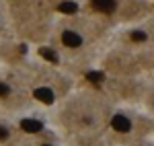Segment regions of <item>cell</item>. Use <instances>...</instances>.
Segmentation results:
<instances>
[{
	"mask_svg": "<svg viewBox=\"0 0 154 146\" xmlns=\"http://www.w3.org/2000/svg\"><path fill=\"white\" fill-rule=\"evenodd\" d=\"M111 126H113V130H117V132H130L131 130V122L128 117H123V115H113Z\"/></svg>",
	"mask_w": 154,
	"mask_h": 146,
	"instance_id": "obj_1",
	"label": "cell"
},
{
	"mask_svg": "<svg viewBox=\"0 0 154 146\" xmlns=\"http://www.w3.org/2000/svg\"><path fill=\"white\" fill-rule=\"evenodd\" d=\"M62 41H64V45H68V48H78V45H82V37L78 35V33H74V31H66V33L62 35Z\"/></svg>",
	"mask_w": 154,
	"mask_h": 146,
	"instance_id": "obj_2",
	"label": "cell"
},
{
	"mask_svg": "<svg viewBox=\"0 0 154 146\" xmlns=\"http://www.w3.org/2000/svg\"><path fill=\"white\" fill-rule=\"evenodd\" d=\"M93 8L101 12H113L115 11V0H93Z\"/></svg>",
	"mask_w": 154,
	"mask_h": 146,
	"instance_id": "obj_3",
	"label": "cell"
},
{
	"mask_svg": "<svg viewBox=\"0 0 154 146\" xmlns=\"http://www.w3.org/2000/svg\"><path fill=\"white\" fill-rule=\"evenodd\" d=\"M35 99H39L41 103H54V93H51V89L39 86L35 89Z\"/></svg>",
	"mask_w": 154,
	"mask_h": 146,
	"instance_id": "obj_4",
	"label": "cell"
},
{
	"mask_svg": "<svg viewBox=\"0 0 154 146\" xmlns=\"http://www.w3.org/2000/svg\"><path fill=\"white\" fill-rule=\"evenodd\" d=\"M21 128H23L25 132H33L35 134V132H41L43 126H41V122H37V120H23L21 122Z\"/></svg>",
	"mask_w": 154,
	"mask_h": 146,
	"instance_id": "obj_5",
	"label": "cell"
},
{
	"mask_svg": "<svg viewBox=\"0 0 154 146\" xmlns=\"http://www.w3.org/2000/svg\"><path fill=\"white\" fill-rule=\"evenodd\" d=\"M86 80L93 85H101L105 80V76H103V72H86Z\"/></svg>",
	"mask_w": 154,
	"mask_h": 146,
	"instance_id": "obj_6",
	"label": "cell"
},
{
	"mask_svg": "<svg viewBox=\"0 0 154 146\" xmlns=\"http://www.w3.org/2000/svg\"><path fill=\"white\" fill-rule=\"evenodd\" d=\"M39 54L45 58V60H49V62H58V56L54 54V49H49V48H41L39 49Z\"/></svg>",
	"mask_w": 154,
	"mask_h": 146,
	"instance_id": "obj_7",
	"label": "cell"
},
{
	"mask_svg": "<svg viewBox=\"0 0 154 146\" xmlns=\"http://www.w3.org/2000/svg\"><path fill=\"white\" fill-rule=\"evenodd\" d=\"M60 11L62 12H76L78 11V4L76 2H62L60 4Z\"/></svg>",
	"mask_w": 154,
	"mask_h": 146,
	"instance_id": "obj_8",
	"label": "cell"
},
{
	"mask_svg": "<svg viewBox=\"0 0 154 146\" xmlns=\"http://www.w3.org/2000/svg\"><path fill=\"white\" fill-rule=\"evenodd\" d=\"M131 39H134V41H144V39H146V33H144V31H134V33H131Z\"/></svg>",
	"mask_w": 154,
	"mask_h": 146,
	"instance_id": "obj_9",
	"label": "cell"
},
{
	"mask_svg": "<svg viewBox=\"0 0 154 146\" xmlns=\"http://www.w3.org/2000/svg\"><path fill=\"white\" fill-rule=\"evenodd\" d=\"M6 95H8V86L0 85V97H6Z\"/></svg>",
	"mask_w": 154,
	"mask_h": 146,
	"instance_id": "obj_10",
	"label": "cell"
},
{
	"mask_svg": "<svg viewBox=\"0 0 154 146\" xmlns=\"http://www.w3.org/2000/svg\"><path fill=\"white\" fill-rule=\"evenodd\" d=\"M8 138V132H6V128H0V140H6Z\"/></svg>",
	"mask_w": 154,
	"mask_h": 146,
	"instance_id": "obj_11",
	"label": "cell"
},
{
	"mask_svg": "<svg viewBox=\"0 0 154 146\" xmlns=\"http://www.w3.org/2000/svg\"><path fill=\"white\" fill-rule=\"evenodd\" d=\"M43 146H48V144H43Z\"/></svg>",
	"mask_w": 154,
	"mask_h": 146,
	"instance_id": "obj_12",
	"label": "cell"
}]
</instances>
